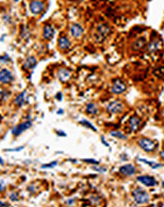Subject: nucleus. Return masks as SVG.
I'll return each instance as SVG.
<instances>
[{"label": "nucleus", "mask_w": 164, "mask_h": 207, "mask_svg": "<svg viewBox=\"0 0 164 207\" xmlns=\"http://www.w3.org/2000/svg\"><path fill=\"white\" fill-rule=\"evenodd\" d=\"M79 123H81V124H83V125H85V126H87V127H89V128H91L93 131H94V132H97V129L95 128V127L90 123V121H86V120H81L80 121H79Z\"/></svg>", "instance_id": "obj_21"}, {"label": "nucleus", "mask_w": 164, "mask_h": 207, "mask_svg": "<svg viewBox=\"0 0 164 207\" xmlns=\"http://www.w3.org/2000/svg\"><path fill=\"white\" fill-rule=\"evenodd\" d=\"M109 32L110 29L107 25H100L97 28V33L94 40L98 42H102L106 39V37L109 34Z\"/></svg>", "instance_id": "obj_3"}, {"label": "nucleus", "mask_w": 164, "mask_h": 207, "mask_svg": "<svg viewBox=\"0 0 164 207\" xmlns=\"http://www.w3.org/2000/svg\"><path fill=\"white\" fill-rule=\"evenodd\" d=\"M57 165H58V161H53L48 164H44V165H42L41 168L42 169H52V168H55Z\"/></svg>", "instance_id": "obj_22"}, {"label": "nucleus", "mask_w": 164, "mask_h": 207, "mask_svg": "<svg viewBox=\"0 0 164 207\" xmlns=\"http://www.w3.org/2000/svg\"><path fill=\"white\" fill-rule=\"evenodd\" d=\"M0 162H1V166H3V165H4V160H3V158H2V157L0 158Z\"/></svg>", "instance_id": "obj_37"}, {"label": "nucleus", "mask_w": 164, "mask_h": 207, "mask_svg": "<svg viewBox=\"0 0 164 207\" xmlns=\"http://www.w3.org/2000/svg\"><path fill=\"white\" fill-rule=\"evenodd\" d=\"M26 91H24L23 92H21L18 96L15 99V104H16L18 107H22L25 103V96H26Z\"/></svg>", "instance_id": "obj_19"}, {"label": "nucleus", "mask_w": 164, "mask_h": 207, "mask_svg": "<svg viewBox=\"0 0 164 207\" xmlns=\"http://www.w3.org/2000/svg\"><path fill=\"white\" fill-rule=\"evenodd\" d=\"M58 77L60 78V80L61 81H66L67 79H69L70 77V72L67 70V69H60L58 73Z\"/></svg>", "instance_id": "obj_17"}, {"label": "nucleus", "mask_w": 164, "mask_h": 207, "mask_svg": "<svg viewBox=\"0 0 164 207\" xmlns=\"http://www.w3.org/2000/svg\"><path fill=\"white\" fill-rule=\"evenodd\" d=\"M6 36V35H2V37H1V41H4V37Z\"/></svg>", "instance_id": "obj_38"}, {"label": "nucleus", "mask_w": 164, "mask_h": 207, "mask_svg": "<svg viewBox=\"0 0 164 207\" xmlns=\"http://www.w3.org/2000/svg\"><path fill=\"white\" fill-rule=\"evenodd\" d=\"M86 111L87 113L92 114V115H95L98 113V108L96 107V105L93 103H89L86 105Z\"/></svg>", "instance_id": "obj_18"}, {"label": "nucleus", "mask_w": 164, "mask_h": 207, "mask_svg": "<svg viewBox=\"0 0 164 207\" xmlns=\"http://www.w3.org/2000/svg\"><path fill=\"white\" fill-rule=\"evenodd\" d=\"M56 99L59 100V101H61V99H62V94H61V92H59V93H58V94L56 95Z\"/></svg>", "instance_id": "obj_31"}, {"label": "nucleus", "mask_w": 164, "mask_h": 207, "mask_svg": "<svg viewBox=\"0 0 164 207\" xmlns=\"http://www.w3.org/2000/svg\"><path fill=\"white\" fill-rule=\"evenodd\" d=\"M92 169H93V171H97V172H106L107 171V168H103V167H101V168H99V167H97V166H93L92 167Z\"/></svg>", "instance_id": "obj_23"}, {"label": "nucleus", "mask_w": 164, "mask_h": 207, "mask_svg": "<svg viewBox=\"0 0 164 207\" xmlns=\"http://www.w3.org/2000/svg\"><path fill=\"white\" fill-rule=\"evenodd\" d=\"M55 34V31L53 26L50 25H46L44 28V38L45 40H51Z\"/></svg>", "instance_id": "obj_13"}, {"label": "nucleus", "mask_w": 164, "mask_h": 207, "mask_svg": "<svg viewBox=\"0 0 164 207\" xmlns=\"http://www.w3.org/2000/svg\"><path fill=\"white\" fill-rule=\"evenodd\" d=\"M9 60H10V58H9V57L8 54H5L4 56L1 57V62H2V63L8 62V61H9Z\"/></svg>", "instance_id": "obj_27"}, {"label": "nucleus", "mask_w": 164, "mask_h": 207, "mask_svg": "<svg viewBox=\"0 0 164 207\" xmlns=\"http://www.w3.org/2000/svg\"><path fill=\"white\" fill-rule=\"evenodd\" d=\"M71 34L74 38H80L82 36L83 32H84V29L82 26L79 25V24H74L71 26Z\"/></svg>", "instance_id": "obj_11"}, {"label": "nucleus", "mask_w": 164, "mask_h": 207, "mask_svg": "<svg viewBox=\"0 0 164 207\" xmlns=\"http://www.w3.org/2000/svg\"><path fill=\"white\" fill-rule=\"evenodd\" d=\"M36 65H37V60L35 58V57L30 56L25 60L23 68L26 69V70H32V69L36 67Z\"/></svg>", "instance_id": "obj_12"}, {"label": "nucleus", "mask_w": 164, "mask_h": 207, "mask_svg": "<svg viewBox=\"0 0 164 207\" xmlns=\"http://www.w3.org/2000/svg\"><path fill=\"white\" fill-rule=\"evenodd\" d=\"M44 4L42 2V1H39V0H33V1H31V3L29 4V9L31 13L33 14H40L44 10Z\"/></svg>", "instance_id": "obj_7"}, {"label": "nucleus", "mask_w": 164, "mask_h": 207, "mask_svg": "<svg viewBox=\"0 0 164 207\" xmlns=\"http://www.w3.org/2000/svg\"><path fill=\"white\" fill-rule=\"evenodd\" d=\"M124 109V105L120 101H113L109 103L107 107V111L110 114H117L122 112Z\"/></svg>", "instance_id": "obj_6"}, {"label": "nucleus", "mask_w": 164, "mask_h": 207, "mask_svg": "<svg viewBox=\"0 0 164 207\" xmlns=\"http://www.w3.org/2000/svg\"><path fill=\"white\" fill-rule=\"evenodd\" d=\"M140 123H141V120L138 118V117L133 116L129 119V127H130L131 131L135 132V131L138 130Z\"/></svg>", "instance_id": "obj_14"}, {"label": "nucleus", "mask_w": 164, "mask_h": 207, "mask_svg": "<svg viewBox=\"0 0 164 207\" xmlns=\"http://www.w3.org/2000/svg\"><path fill=\"white\" fill-rule=\"evenodd\" d=\"M74 203H75V199H70V200H67V205L71 206V205H73V204H74Z\"/></svg>", "instance_id": "obj_30"}, {"label": "nucleus", "mask_w": 164, "mask_h": 207, "mask_svg": "<svg viewBox=\"0 0 164 207\" xmlns=\"http://www.w3.org/2000/svg\"><path fill=\"white\" fill-rule=\"evenodd\" d=\"M25 149V146H20L17 148H13V149H5V152H20Z\"/></svg>", "instance_id": "obj_25"}, {"label": "nucleus", "mask_w": 164, "mask_h": 207, "mask_svg": "<svg viewBox=\"0 0 164 207\" xmlns=\"http://www.w3.org/2000/svg\"><path fill=\"white\" fill-rule=\"evenodd\" d=\"M101 141H102V143H103V144H104L106 147H109V143H108L107 141L105 140V137H104V136L101 137Z\"/></svg>", "instance_id": "obj_29"}, {"label": "nucleus", "mask_w": 164, "mask_h": 207, "mask_svg": "<svg viewBox=\"0 0 164 207\" xmlns=\"http://www.w3.org/2000/svg\"><path fill=\"white\" fill-rule=\"evenodd\" d=\"M58 44H59V47L62 50H67L71 47V42L66 37H60L58 41Z\"/></svg>", "instance_id": "obj_15"}, {"label": "nucleus", "mask_w": 164, "mask_h": 207, "mask_svg": "<svg viewBox=\"0 0 164 207\" xmlns=\"http://www.w3.org/2000/svg\"><path fill=\"white\" fill-rule=\"evenodd\" d=\"M3 190H4V181H3V180H1V187H0V191L2 192Z\"/></svg>", "instance_id": "obj_33"}, {"label": "nucleus", "mask_w": 164, "mask_h": 207, "mask_svg": "<svg viewBox=\"0 0 164 207\" xmlns=\"http://www.w3.org/2000/svg\"><path fill=\"white\" fill-rule=\"evenodd\" d=\"M82 161L83 162H86V163H91V164H93V165H99V161H97V160H95V159H82Z\"/></svg>", "instance_id": "obj_24"}, {"label": "nucleus", "mask_w": 164, "mask_h": 207, "mask_svg": "<svg viewBox=\"0 0 164 207\" xmlns=\"http://www.w3.org/2000/svg\"><path fill=\"white\" fill-rule=\"evenodd\" d=\"M138 145L144 152L152 153V152L155 151L156 147H157V143L155 141L149 139H146V137H142V139L138 140Z\"/></svg>", "instance_id": "obj_2"}, {"label": "nucleus", "mask_w": 164, "mask_h": 207, "mask_svg": "<svg viewBox=\"0 0 164 207\" xmlns=\"http://www.w3.org/2000/svg\"><path fill=\"white\" fill-rule=\"evenodd\" d=\"M31 125H32V123L31 121H26L23 123H20L16 126H14L12 129V134L14 136H20L22 133H24L25 131H26L28 128H30Z\"/></svg>", "instance_id": "obj_4"}, {"label": "nucleus", "mask_w": 164, "mask_h": 207, "mask_svg": "<svg viewBox=\"0 0 164 207\" xmlns=\"http://www.w3.org/2000/svg\"><path fill=\"white\" fill-rule=\"evenodd\" d=\"M119 171H120V173L125 175V176L129 177V176H132V175H134V173L136 171V169L132 164H125V165L122 166L119 169Z\"/></svg>", "instance_id": "obj_10"}, {"label": "nucleus", "mask_w": 164, "mask_h": 207, "mask_svg": "<svg viewBox=\"0 0 164 207\" xmlns=\"http://www.w3.org/2000/svg\"><path fill=\"white\" fill-rule=\"evenodd\" d=\"M138 160L141 161V162H142V163L146 164V165H148L153 169H160V168L163 167V165H162V164H160V163H157V162H155V161H148V160H146V159H144V158H138Z\"/></svg>", "instance_id": "obj_16"}, {"label": "nucleus", "mask_w": 164, "mask_h": 207, "mask_svg": "<svg viewBox=\"0 0 164 207\" xmlns=\"http://www.w3.org/2000/svg\"><path fill=\"white\" fill-rule=\"evenodd\" d=\"M132 196L137 204H145L150 200V195L141 187H137L132 191Z\"/></svg>", "instance_id": "obj_1"}, {"label": "nucleus", "mask_w": 164, "mask_h": 207, "mask_svg": "<svg viewBox=\"0 0 164 207\" xmlns=\"http://www.w3.org/2000/svg\"><path fill=\"white\" fill-rule=\"evenodd\" d=\"M56 133H57V135L60 136V137H66L67 136L66 133H64L63 131H56Z\"/></svg>", "instance_id": "obj_28"}, {"label": "nucleus", "mask_w": 164, "mask_h": 207, "mask_svg": "<svg viewBox=\"0 0 164 207\" xmlns=\"http://www.w3.org/2000/svg\"><path fill=\"white\" fill-rule=\"evenodd\" d=\"M7 98V94H4V89H1V100H4Z\"/></svg>", "instance_id": "obj_32"}, {"label": "nucleus", "mask_w": 164, "mask_h": 207, "mask_svg": "<svg viewBox=\"0 0 164 207\" xmlns=\"http://www.w3.org/2000/svg\"><path fill=\"white\" fill-rule=\"evenodd\" d=\"M57 113L59 114V115H62V113H63V109H59L57 111Z\"/></svg>", "instance_id": "obj_35"}, {"label": "nucleus", "mask_w": 164, "mask_h": 207, "mask_svg": "<svg viewBox=\"0 0 164 207\" xmlns=\"http://www.w3.org/2000/svg\"><path fill=\"white\" fill-rule=\"evenodd\" d=\"M13 80V76L8 69H1L0 73V81L2 84H9Z\"/></svg>", "instance_id": "obj_9"}, {"label": "nucleus", "mask_w": 164, "mask_h": 207, "mask_svg": "<svg viewBox=\"0 0 164 207\" xmlns=\"http://www.w3.org/2000/svg\"><path fill=\"white\" fill-rule=\"evenodd\" d=\"M162 187H163V188H164V181L162 182Z\"/></svg>", "instance_id": "obj_39"}, {"label": "nucleus", "mask_w": 164, "mask_h": 207, "mask_svg": "<svg viewBox=\"0 0 164 207\" xmlns=\"http://www.w3.org/2000/svg\"><path fill=\"white\" fill-rule=\"evenodd\" d=\"M110 136L113 137H116V139H122V140H125L126 139H128L126 136H125L123 133L120 132V131H112L110 132Z\"/></svg>", "instance_id": "obj_20"}, {"label": "nucleus", "mask_w": 164, "mask_h": 207, "mask_svg": "<svg viewBox=\"0 0 164 207\" xmlns=\"http://www.w3.org/2000/svg\"><path fill=\"white\" fill-rule=\"evenodd\" d=\"M126 91V85L120 79L115 80L113 83V86L112 88V92L114 94H121Z\"/></svg>", "instance_id": "obj_8"}, {"label": "nucleus", "mask_w": 164, "mask_h": 207, "mask_svg": "<svg viewBox=\"0 0 164 207\" xmlns=\"http://www.w3.org/2000/svg\"><path fill=\"white\" fill-rule=\"evenodd\" d=\"M0 205H1L2 207H4V206H9V204H8V203H5L4 201H1V203H0Z\"/></svg>", "instance_id": "obj_34"}, {"label": "nucleus", "mask_w": 164, "mask_h": 207, "mask_svg": "<svg viewBox=\"0 0 164 207\" xmlns=\"http://www.w3.org/2000/svg\"><path fill=\"white\" fill-rule=\"evenodd\" d=\"M9 199L10 200H12V201H18L19 200V197H18V194L17 193H12L9 196Z\"/></svg>", "instance_id": "obj_26"}, {"label": "nucleus", "mask_w": 164, "mask_h": 207, "mask_svg": "<svg viewBox=\"0 0 164 207\" xmlns=\"http://www.w3.org/2000/svg\"><path fill=\"white\" fill-rule=\"evenodd\" d=\"M137 181L147 187H152L157 184L156 179L152 176H148V175H140V176L137 177Z\"/></svg>", "instance_id": "obj_5"}, {"label": "nucleus", "mask_w": 164, "mask_h": 207, "mask_svg": "<svg viewBox=\"0 0 164 207\" xmlns=\"http://www.w3.org/2000/svg\"><path fill=\"white\" fill-rule=\"evenodd\" d=\"M160 157H161V158L163 159V160H164V150L160 152Z\"/></svg>", "instance_id": "obj_36"}]
</instances>
